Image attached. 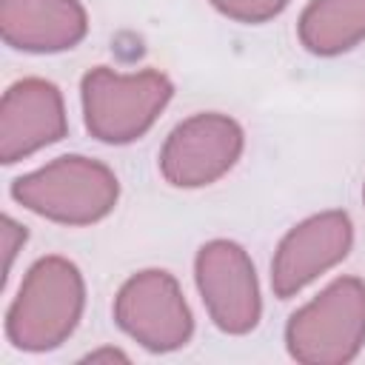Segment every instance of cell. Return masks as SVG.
<instances>
[{"mask_svg":"<svg viewBox=\"0 0 365 365\" xmlns=\"http://www.w3.org/2000/svg\"><path fill=\"white\" fill-rule=\"evenodd\" d=\"M86 308V282L66 257H40L23 277L6 314V336L20 351H51L63 345Z\"/></svg>","mask_w":365,"mask_h":365,"instance_id":"6da1fadb","label":"cell"},{"mask_svg":"<svg viewBox=\"0 0 365 365\" xmlns=\"http://www.w3.org/2000/svg\"><path fill=\"white\" fill-rule=\"evenodd\" d=\"M11 197L60 225H91L108 217L120 197L114 171L91 157L66 154L11 182Z\"/></svg>","mask_w":365,"mask_h":365,"instance_id":"7a4b0ae2","label":"cell"},{"mask_svg":"<svg viewBox=\"0 0 365 365\" xmlns=\"http://www.w3.org/2000/svg\"><path fill=\"white\" fill-rule=\"evenodd\" d=\"M171 94V80L154 68L120 74L108 66H97L80 83L86 128L100 143H134L157 123Z\"/></svg>","mask_w":365,"mask_h":365,"instance_id":"3957f363","label":"cell"},{"mask_svg":"<svg viewBox=\"0 0 365 365\" xmlns=\"http://www.w3.org/2000/svg\"><path fill=\"white\" fill-rule=\"evenodd\" d=\"M365 342V282L339 277L311 302L297 308L285 325V345L297 362L342 365Z\"/></svg>","mask_w":365,"mask_h":365,"instance_id":"277c9868","label":"cell"},{"mask_svg":"<svg viewBox=\"0 0 365 365\" xmlns=\"http://www.w3.org/2000/svg\"><path fill=\"white\" fill-rule=\"evenodd\" d=\"M117 325L154 354L182 348L194 334V317L180 282L160 268L137 271L114 297Z\"/></svg>","mask_w":365,"mask_h":365,"instance_id":"5b68a950","label":"cell"},{"mask_svg":"<svg viewBox=\"0 0 365 365\" xmlns=\"http://www.w3.org/2000/svg\"><path fill=\"white\" fill-rule=\"evenodd\" d=\"M242 145L245 134L228 114H194L165 137L160 151V174L177 188L211 185L237 165Z\"/></svg>","mask_w":365,"mask_h":365,"instance_id":"8992f818","label":"cell"},{"mask_svg":"<svg viewBox=\"0 0 365 365\" xmlns=\"http://www.w3.org/2000/svg\"><path fill=\"white\" fill-rule=\"evenodd\" d=\"M197 291L211 322L225 334H248L262 314L259 279L248 251L231 240H211L194 259Z\"/></svg>","mask_w":365,"mask_h":365,"instance_id":"52a82bcc","label":"cell"},{"mask_svg":"<svg viewBox=\"0 0 365 365\" xmlns=\"http://www.w3.org/2000/svg\"><path fill=\"white\" fill-rule=\"evenodd\" d=\"M354 245V222L345 211H322L297 222L271 259V288L279 299L299 294L317 277L339 265Z\"/></svg>","mask_w":365,"mask_h":365,"instance_id":"ba28073f","label":"cell"},{"mask_svg":"<svg viewBox=\"0 0 365 365\" xmlns=\"http://www.w3.org/2000/svg\"><path fill=\"white\" fill-rule=\"evenodd\" d=\"M66 103L54 83L26 77L6 88L0 100V160L6 165L66 137Z\"/></svg>","mask_w":365,"mask_h":365,"instance_id":"9c48e42d","label":"cell"},{"mask_svg":"<svg viewBox=\"0 0 365 365\" xmlns=\"http://www.w3.org/2000/svg\"><path fill=\"white\" fill-rule=\"evenodd\" d=\"M0 31L17 51L51 54L74 48L88 17L80 0H0Z\"/></svg>","mask_w":365,"mask_h":365,"instance_id":"30bf717a","label":"cell"},{"mask_svg":"<svg viewBox=\"0 0 365 365\" xmlns=\"http://www.w3.org/2000/svg\"><path fill=\"white\" fill-rule=\"evenodd\" d=\"M297 34L319 57L351 51L365 40V0H311L299 14Z\"/></svg>","mask_w":365,"mask_h":365,"instance_id":"8fae6325","label":"cell"},{"mask_svg":"<svg viewBox=\"0 0 365 365\" xmlns=\"http://www.w3.org/2000/svg\"><path fill=\"white\" fill-rule=\"evenodd\" d=\"M291 0H211L217 11L237 23H265L277 17Z\"/></svg>","mask_w":365,"mask_h":365,"instance_id":"7c38bea8","label":"cell"},{"mask_svg":"<svg viewBox=\"0 0 365 365\" xmlns=\"http://www.w3.org/2000/svg\"><path fill=\"white\" fill-rule=\"evenodd\" d=\"M0 237H3V257H6V262H3V279H9V271H11V265H14V257H17V251L23 248V242H26V228L20 225V222H14L11 217H3V228H0Z\"/></svg>","mask_w":365,"mask_h":365,"instance_id":"4fadbf2b","label":"cell"},{"mask_svg":"<svg viewBox=\"0 0 365 365\" xmlns=\"http://www.w3.org/2000/svg\"><path fill=\"white\" fill-rule=\"evenodd\" d=\"M86 362H128V354L117 351V348H100V351H91L83 356Z\"/></svg>","mask_w":365,"mask_h":365,"instance_id":"5bb4252c","label":"cell"},{"mask_svg":"<svg viewBox=\"0 0 365 365\" xmlns=\"http://www.w3.org/2000/svg\"><path fill=\"white\" fill-rule=\"evenodd\" d=\"M362 202H365V185H362Z\"/></svg>","mask_w":365,"mask_h":365,"instance_id":"9a60e30c","label":"cell"}]
</instances>
